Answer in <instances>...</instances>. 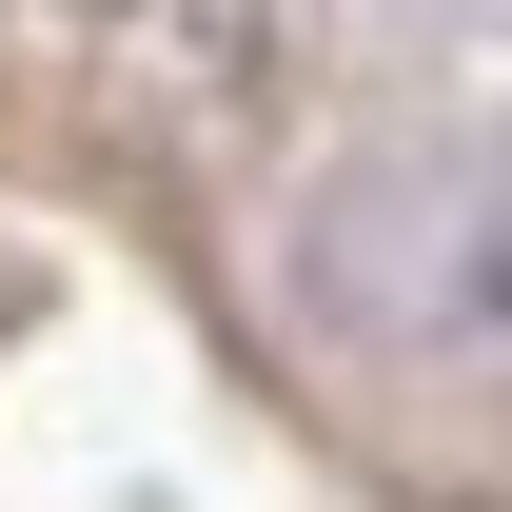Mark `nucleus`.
Returning <instances> with one entry per match:
<instances>
[{
    "mask_svg": "<svg viewBox=\"0 0 512 512\" xmlns=\"http://www.w3.org/2000/svg\"><path fill=\"white\" fill-rule=\"evenodd\" d=\"M335 316L394 355H512V138H414L316 217Z\"/></svg>",
    "mask_w": 512,
    "mask_h": 512,
    "instance_id": "1",
    "label": "nucleus"
}]
</instances>
